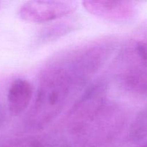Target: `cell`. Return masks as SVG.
Returning a JSON list of instances; mask_svg holds the SVG:
<instances>
[{
  "label": "cell",
  "mask_w": 147,
  "mask_h": 147,
  "mask_svg": "<svg viewBox=\"0 0 147 147\" xmlns=\"http://www.w3.org/2000/svg\"><path fill=\"white\" fill-rule=\"evenodd\" d=\"M4 147H47V146L40 139L26 137L14 141Z\"/></svg>",
  "instance_id": "cell-8"
},
{
  "label": "cell",
  "mask_w": 147,
  "mask_h": 147,
  "mask_svg": "<svg viewBox=\"0 0 147 147\" xmlns=\"http://www.w3.org/2000/svg\"><path fill=\"white\" fill-rule=\"evenodd\" d=\"M61 147H83L82 146H73V145H66V146H63Z\"/></svg>",
  "instance_id": "cell-10"
},
{
  "label": "cell",
  "mask_w": 147,
  "mask_h": 147,
  "mask_svg": "<svg viewBox=\"0 0 147 147\" xmlns=\"http://www.w3.org/2000/svg\"><path fill=\"white\" fill-rule=\"evenodd\" d=\"M139 147H147V143L145 144L142 145V146H139Z\"/></svg>",
  "instance_id": "cell-11"
},
{
  "label": "cell",
  "mask_w": 147,
  "mask_h": 147,
  "mask_svg": "<svg viewBox=\"0 0 147 147\" xmlns=\"http://www.w3.org/2000/svg\"><path fill=\"white\" fill-rule=\"evenodd\" d=\"M109 103L107 86L104 83L92 86L69 112L66 120L67 130L78 138Z\"/></svg>",
  "instance_id": "cell-3"
},
{
  "label": "cell",
  "mask_w": 147,
  "mask_h": 147,
  "mask_svg": "<svg viewBox=\"0 0 147 147\" xmlns=\"http://www.w3.org/2000/svg\"><path fill=\"white\" fill-rule=\"evenodd\" d=\"M33 96V86L26 79L17 78L11 82L7 93V108L12 116L22 114L30 105Z\"/></svg>",
  "instance_id": "cell-7"
},
{
  "label": "cell",
  "mask_w": 147,
  "mask_h": 147,
  "mask_svg": "<svg viewBox=\"0 0 147 147\" xmlns=\"http://www.w3.org/2000/svg\"><path fill=\"white\" fill-rule=\"evenodd\" d=\"M75 81L67 67L56 65L42 75L28 123L34 129H44L63 110Z\"/></svg>",
  "instance_id": "cell-1"
},
{
  "label": "cell",
  "mask_w": 147,
  "mask_h": 147,
  "mask_svg": "<svg viewBox=\"0 0 147 147\" xmlns=\"http://www.w3.org/2000/svg\"><path fill=\"white\" fill-rule=\"evenodd\" d=\"M4 110H3L2 108L1 107V106H0V125L2 123V122L4 121V117H5V116H4Z\"/></svg>",
  "instance_id": "cell-9"
},
{
  "label": "cell",
  "mask_w": 147,
  "mask_h": 147,
  "mask_svg": "<svg viewBox=\"0 0 147 147\" xmlns=\"http://www.w3.org/2000/svg\"><path fill=\"white\" fill-rule=\"evenodd\" d=\"M113 46V41L103 40L78 52L66 67L75 83H80L96 73L111 55Z\"/></svg>",
  "instance_id": "cell-4"
},
{
  "label": "cell",
  "mask_w": 147,
  "mask_h": 147,
  "mask_svg": "<svg viewBox=\"0 0 147 147\" xmlns=\"http://www.w3.org/2000/svg\"><path fill=\"white\" fill-rule=\"evenodd\" d=\"M78 4L76 1H29L20 7L18 15L26 22H47L70 15Z\"/></svg>",
  "instance_id": "cell-5"
},
{
  "label": "cell",
  "mask_w": 147,
  "mask_h": 147,
  "mask_svg": "<svg viewBox=\"0 0 147 147\" xmlns=\"http://www.w3.org/2000/svg\"><path fill=\"white\" fill-rule=\"evenodd\" d=\"M82 4L90 14L111 22L127 21L136 13V4L131 1L89 0Z\"/></svg>",
  "instance_id": "cell-6"
},
{
  "label": "cell",
  "mask_w": 147,
  "mask_h": 147,
  "mask_svg": "<svg viewBox=\"0 0 147 147\" xmlns=\"http://www.w3.org/2000/svg\"><path fill=\"white\" fill-rule=\"evenodd\" d=\"M119 77L129 90L147 94V35L132 39L119 58Z\"/></svg>",
  "instance_id": "cell-2"
}]
</instances>
